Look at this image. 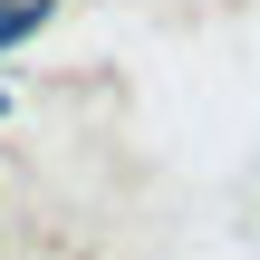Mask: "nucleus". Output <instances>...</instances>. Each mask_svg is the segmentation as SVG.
Here are the masks:
<instances>
[{
  "label": "nucleus",
  "mask_w": 260,
  "mask_h": 260,
  "mask_svg": "<svg viewBox=\"0 0 260 260\" xmlns=\"http://www.w3.org/2000/svg\"><path fill=\"white\" fill-rule=\"evenodd\" d=\"M48 10H58V0H0V48H19V39H29Z\"/></svg>",
  "instance_id": "f257e3e1"
}]
</instances>
